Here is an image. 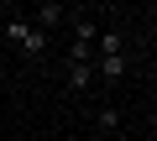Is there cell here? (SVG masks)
Masks as SVG:
<instances>
[{
	"label": "cell",
	"mask_w": 157,
	"mask_h": 141,
	"mask_svg": "<svg viewBox=\"0 0 157 141\" xmlns=\"http://www.w3.org/2000/svg\"><path fill=\"white\" fill-rule=\"evenodd\" d=\"M68 63H94V47H84V42H68Z\"/></svg>",
	"instance_id": "7"
},
{
	"label": "cell",
	"mask_w": 157,
	"mask_h": 141,
	"mask_svg": "<svg viewBox=\"0 0 157 141\" xmlns=\"http://www.w3.org/2000/svg\"><path fill=\"white\" fill-rule=\"evenodd\" d=\"M94 125H100V136H115V131H121V110H115V105H105V110L94 115Z\"/></svg>",
	"instance_id": "6"
},
{
	"label": "cell",
	"mask_w": 157,
	"mask_h": 141,
	"mask_svg": "<svg viewBox=\"0 0 157 141\" xmlns=\"http://www.w3.org/2000/svg\"><path fill=\"white\" fill-rule=\"evenodd\" d=\"M26 21H32V26H37V32L47 37V32H58V26L68 21V11H63V6H52V0H42V6H37V11L26 16Z\"/></svg>",
	"instance_id": "3"
},
{
	"label": "cell",
	"mask_w": 157,
	"mask_h": 141,
	"mask_svg": "<svg viewBox=\"0 0 157 141\" xmlns=\"http://www.w3.org/2000/svg\"><path fill=\"white\" fill-rule=\"evenodd\" d=\"M131 73V58L126 52H115V58H94V84H121Z\"/></svg>",
	"instance_id": "2"
},
{
	"label": "cell",
	"mask_w": 157,
	"mask_h": 141,
	"mask_svg": "<svg viewBox=\"0 0 157 141\" xmlns=\"http://www.w3.org/2000/svg\"><path fill=\"white\" fill-rule=\"evenodd\" d=\"M68 26H73V42L94 47V37H100V21H94L89 11H68Z\"/></svg>",
	"instance_id": "4"
},
{
	"label": "cell",
	"mask_w": 157,
	"mask_h": 141,
	"mask_svg": "<svg viewBox=\"0 0 157 141\" xmlns=\"http://www.w3.org/2000/svg\"><path fill=\"white\" fill-rule=\"evenodd\" d=\"M94 89V63H68V94H89Z\"/></svg>",
	"instance_id": "5"
},
{
	"label": "cell",
	"mask_w": 157,
	"mask_h": 141,
	"mask_svg": "<svg viewBox=\"0 0 157 141\" xmlns=\"http://www.w3.org/2000/svg\"><path fill=\"white\" fill-rule=\"evenodd\" d=\"M6 37L21 47V58H32V63H42V58H47V37H42L26 16H11V21H6Z\"/></svg>",
	"instance_id": "1"
}]
</instances>
